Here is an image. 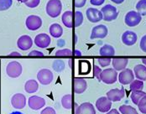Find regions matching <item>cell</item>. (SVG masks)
Returning <instances> with one entry per match:
<instances>
[{"instance_id": "cell-25", "label": "cell", "mask_w": 146, "mask_h": 114, "mask_svg": "<svg viewBox=\"0 0 146 114\" xmlns=\"http://www.w3.org/2000/svg\"><path fill=\"white\" fill-rule=\"evenodd\" d=\"M62 23L64 24V25L66 28H72L73 24H72V12L68 10L66 11L64 14H62Z\"/></svg>"}, {"instance_id": "cell-41", "label": "cell", "mask_w": 146, "mask_h": 114, "mask_svg": "<svg viewBox=\"0 0 146 114\" xmlns=\"http://www.w3.org/2000/svg\"><path fill=\"white\" fill-rule=\"evenodd\" d=\"M87 3V0H75V6L76 8H82Z\"/></svg>"}, {"instance_id": "cell-23", "label": "cell", "mask_w": 146, "mask_h": 114, "mask_svg": "<svg viewBox=\"0 0 146 114\" xmlns=\"http://www.w3.org/2000/svg\"><path fill=\"white\" fill-rule=\"evenodd\" d=\"M39 84L35 80H29L25 84V90L27 93H35L38 91Z\"/></svg>"}, {"instance_id": "cell-8", "label": "cell", "mask_w": 146, "mask_h": 114, "mask_svg": "<svg viewBox=\"0 0 146 114\" xmlns=\"http://www.w3.org/2000/svg\"><path fill=\"white\" fill-rule=\"evenodd\" d=\"M108 34V28L103 25H97L94 28L92 29V34H91V40H94V39H104L105 37H107Z\"/></svg>"}, {"instance_id": "cell-14", "label": "cell", "mask_w": 146, "mask_h": 114, "mask_svg": "<svg viewBox=\"0 0 146 114\" xmlns=\"http://www.w3.org/2000/svg\"><path fill=\"white\" fill-rule=\"evenodd\" d=\"M87 18L92 23H98L102 19V12L94 8H88L86 11Z\"/></svg>"}, {"instance_id": "cell-27", "label": "cell", "mask_w": 146, "mask_h": 114, "mask_svg": "<svg viewBox=\"0 0 146 114\" xmlns=\"http://www.w3.org/2000/svg\"><path fill=\"white\" fill-rule=\"evenodd\" d=\"M61 104L65 109L70 110L72 108V95L66 94L61 98Z\"/></svg>"}, {"instance_id": "cell-48", "label": "cell", "mask_w": 146, "mask_h": 114, "mask_svg": "<svg viewBox=\"0 0 146 114\" xmlns=\"http://www.w3.org/2000/svg\"><path fill=\"white\" fill-rule=\"evenodd\" d=\"M10 114H24V113H20V112H18V111H16V112H13V113H11Z\"/></svg>"}, {"instance_id": "cell-16", "label": "cell", "mask_w": 146, "mask_h": 114, "mask_svg": "<svg viewBox=\"0 0 146 114\" xmlns=\"http://www.w3.org/2000/svg\"><path fill=\"white\" fill-rule=\"evenodd\" d=\"M88 88L87 81L82 77H75L74 78V91L76 94L83 93Z\"/></svg>"}, {"instance_id": "cell-24", "label": "cell", "mask_w": 146, "mask_h": 114, "mask_svg": "<svg viewBox=\"0 0 146 114\" xmlns=\"http://www.w3.org/2000/svg\"><path fill=\"white\" fill-rule=\"evenodd\" d=\"M99 54L102 56H113L115 55V50L110 44H104L100 48Z\"/></svg>"}, {"instance_id": "cell-43", "label": "cell", "mask_w": 146, "mask_h": 114, "mask_svg": "<svg viewBox=\"0 0 146 114\" xmlns=\"http://www.w3.org/2000/svg\"><path fill=\"white\" fill-rule=\"evenodd\" d=\"M29 56H43L44 54L42 52H40V51H38V50H33V51L29 52Z\"/></svg>"}, {"instance_id": "cell-37", "label": "cell", "mask_w": 146, "mask_h": 114, "mask_svg": "<svg viewBox=\"0 0 146 114\" xmlns=\"http://www.w3.org/2000/svg\"><path fill=\"white\" fill-rule=\"evenodd\" d=\"M40 3V0H28L25 3V5L29 8H36Z\"/></svg>"}, {"instance_id": "cell-50", "label": "cell", "mask_w": 146, "mask_h": 114, "mask_svg": "<svg viewBox=\"0 0 146 114\" xmlns=\"http://www.w3.org/2000/svg\"><path fill=\"white\" fill-rule=\"evenodd\" d=\"M142 62H143V64H145V66H146V59H143L142 60Z\"/></svg>"}, {"instance_id": "cell-22", "label": "cell", "mask_w": 146, "mask_h": 114, "mask_svg": "<svg viewBox=\"0 0 146 114\" xmlns=\"http://www.w3.org/2000/svg\"><path fill=\"white\" fill-rule=\"evenodd\" d=\"M49 31H50V35L54 38H60L63 34V28L59 24H56V23L52 24L50 26Z\"/></svg>"}, {"instance_id": "cell-12", "label": "cell", "mask_w": 146, "mask_h": 114, "mask_svg": "<svg viewBox=\"0 0 146 114\" xmlns=\"http://www.w3.org/2000/svg\"><path fill=\"white\" fill-rule=\"evenodd\" d=\"M50 37L44 33L39 34L35 36V44L37 47H40L41 49H45L47 48L50 44Z\"/></svg>"}, {"instance_id": "cell-20", "label": "cell", "mask_w": 146, "mask_h": 114, "mask_svg": "<svg viewBox=\"0 0 146 114\" xmlns=\"http://www.w3.org/2000/svg\"><path fill=\"white\" fill-rule=\"evenodd\" d=\"M112 65L113 66V69L115 71H123L126 68L129 59L127 58H115L112 60Z\"/></svg>"}, {"instance_id": "cell-4", "label": "cell", "mask_w": 146, "mask_h": 114, "mask_svg": "<svg viewBox=\"0 0 146 114\" xmlns=\"http://www.w3.org/2000/svg\"><path fill=\"white\" fill-rule=\"evenodd\" d=\"M22 70L21 64L16 60H13L8 64L6 67V73L11 78H17L22 74Z\"/></svg>"}, {"instance_id": "cell-26", "label": "cell", "mask_w": 146, "mask_h": 114, "mask_svg": "<svg viewBox=\"0 0 146 114\" xmlns=\"http://www.w3.org/2000/svg\"><path fill=\"white\" fill-rule=\"evenodd\" d=\"M145 95L146 93L143 91H131L130 97H131L132 101L133 102V104L138 105V103L140 101V99L143 97H145Z\"/></svg>"}, {"instance_id": "cell-15", "label": "cell", "mask_w": 146, "mask_h": 114, "mask_svg": "<svg viewBox=\"0 0 146 114\" xmlns=\"http://www.w3.org/2000/svg\"><path fill=\"white\" fill-rule=\"evenodd\" d=\"M124 95H125V91H124L123 87H122L121 89H117V88L112 89L107 92V97L111 101H121L124 97Z\"/></svg>"}, {"instance_id": "cell-49", "label": "cell", "mask_w": 146, "mask_h": 114, "mask_svg": "<svg viewBox=\"0 0 146 114\" xmlns=\"http://www.w3.org/2000/svg\"><path fill=\"white\" fill-rule=\"evenodd\" d=\"M17 1H19V2H20V3H25L28 0H17Z\"/></svg>"}, {"instance_id": "cell-46", "label": "cell", "mask_w": 146, "mask_h": 114, "mask_svg": "<svg viewBox=\"0 0 146 114\" xmlns=\"http://www.w3.org/2000/svg\"><path fill=\"white\" fill-rule=\"evenodd\" d=\"M9 55H10V56H21V54H20V53H18V52H12V53H10Z\"/></svg>"}, {"instance_id": "cell-44", "label": "cell", "mask_w": 146, "mask_h": 114, "mask_svg": "<svg viewBox=\"0 0 146 114\" xmlns=\"http://www.w3.org/2000/svg\"><path fill=\"white\" fill-rule=\"evenodd\" d=\"M107 114H120V113L117 111V109H113V110H111V111L108 112V113Z\"/></svg>"}, {"instance_id": "cell-18", "label": "cell", "mask_w": 146, "mask_h": 114, "mask_svg": "<svg viewBox=\"0 0 146 114\" xmlns=\"http://www.w3.org/2000/svg\"><path fill=\"white\" fill-rule=\"evenodd\" d=\"M75 114H96V110L92 103L84 102L76 107Z\"/></svg>"}, {"instance_id": "cell-10", "label": "cell", "mask_w": 146, "mask_h": 114, "mask_svg": "<svg viewBox=\"0 0 146 114\" xmlns=\"http://www.w3.org/2000/svg\"><path fill=\"white\" fill-rule=\"evenodd\" d=\"M28 105L33 110H40L45 105V100L39 96H31L28 100Z\"/></svg>"}, {"instance_id": "cell-13", "label": "cell", "mask_w": 146, "mask_h": 114, "mask_svg": "<svg viewBox=\"0 0 146 114\" xmlns=\"http://www.w3.org/2000/svg\"><path fill=\"white\" fill-rule=\"evenodd\" d=\"M112 107V101L106 97H102L97 100L96 101V107L101 113L109 112Z\"/></svg>"}, {"instance_id": "cell-35", "label": "cell", "mask_w": 146, "mask_h": 114, "mask_svg": "<svg viewBox=\"0 0 146 114\" xmlns=\"http://www.w3.org/2000/svg\"><path fill=\"white\" fill-rule=\"evenodd\" d=\"M72 52L69 49L60 50H57L56 53V56H72Z\"/></svg>"}, {"instance_id": "cell-3", "label": "cell", "mask_w": 146, "mask_h": 114, "mask_svg": "<svg viewBox=\"0 0 146 114\" xmlns=\"http://www.w3.org/2000/svg\"><path fill=\"white\" fill-rule=\"evenodd\" d=\"M101 12L103 17L102 19L107 22H111L113 20H115L118 15L117 9L111 4H107L106 6L102 7Z\"/></svg>"}, {"instance_id": "cell-7", "label": "cell", "mask_w": 146, "mask_h": 114, "mask_svg": "<svg viewBox=\"0 0 146 114\" xmlns=\"http://www.w3.org/2000/svg\"><path fill=\"white\" fill-rule=\"evenodd\" d=\"M25 25L29 30L35 31L42 26V19L37 15H29L26 19Z\"/></svg>"}, {"instance_id": "cell-42", "label": "cell", "mask_w": 146, "mask_h": 114, "mask_svg": "<svg viewBox=\"0 0 146 114\" xmlns=\"http://www.w3.org/2000/svg\"><path fill=\"white\" fill-rule=\"evenodd\" d=\"M105 0H90L91 4L94 5V6H100L102 3H104Z\"/></svg>"}, {"instance_id": "cell-9", "label": "cell", "mask_w": 146, "mask_h": 114, "mask_svg": "<svg viewBox=\"0 0 146 114\" xmlns=\"http://www.w3.org/2000/svg\"><path fill=\"white\" fill-rule=\"evenodd\" d=\"M134 79L133 72L131 69H124L121 71L118 75V82L120 84L123 85H127L130 84Z\"/></svg>"}, {"instance_id": "cell-28", "label": "cell", "mask_w": 146, "mask_h": 114, "mask_svg": "<svg viewBox=\"0 0 146 114\" xmlns=\"http://www.w3.org/2000/svg\"><path fill=\"white\" fill-rule=\"evenodd\" d=\"M119 111L122 114H139L134 107L129 105H123L119 107Z\"/></svg>"}, {"instance_id": "cell-47", "label": "cell", "mask_w": 146, "mask_h": 114, "mask_svg": "<svg viewBox=\"0 0 146 114\" xmlns=\"http://www.w3.org/2000/svg\"><path fill=\"white\" fill-rule=\"evenodd\" d=\"M75 54H76V56H81V55H82V53L79 52L78 50H75Z\"/></svg>"}, {"instance_id": "cell-17", "label": "cell", "mask_w": 146, "mask_h": 114, "mask_svg": "<svg viewBox=\"0 0 146 114\" xmlns=\"http://www.w3.org/2000/svg\"><path fill=\"white\" fill-rule=\"evenodd\" d=\"M17 45L21 50H28L33 45V40L29 35H22L19 38Z\"/></svg>"}, {"instance_id": "cell-38", "label": "cell", "mask_w": 146, "mask_h": 114, "mask_svg": "<svg viewBox=\"0 0 146 114\" xmlns=\"http://www.w3.org/2000/svg\"><path fill=\"white\" fill-rule=\"evenodd\" d=\"M102 71V70H101V68L99 66H93V76L95 77H97L99 82L101 81L100 80V75H101Z\"/></svg>"}, {"instance_id": "cell-5", "label": "cell", "mask_w": 146, "mask_h": 114, "mask_svg": "<svg viewBox=\"0 0 146 114\" xmlns=\"http://www.w3.org/2000/svg\"><path fill=\"white\" fill-rule=\"evenodd\" d=\"M37 79L41 85H50L54 79L53 72L49 69H41L37 73Z\"/></svg>"}, {"instance_id": "cell-21", "label": "cell", "mask_w": 146, "mask_h": 114, "mask_svg": "<svg viewBox=\"0 0 146 114\" xmlns=\"http://www.w3.org/2000/svg\"><path fill=\"white\" fill-rule=\"evenodd\" d=\"M134 75L138 80L146 81V66L144 65H137L134 66Z\"/></svg>"}, {"instance_id": "cell-45", "label": "cell", "mask_w": 146, "mask_h": 114, "mask_svg": "<svg viewBox=\"0 0 146 114\" xmlns=\"http://www.w3.org/2000/svg\"><path fill=\"white\" fill-rule=\"evenodd\" d=\"M112 2H113L114 3H117V4H121L124 2V0H111Z\"/></svg>"}, {"instance_id": "cell-40", "label": "cell", "mask_w": 146, "mask_h": 114, "mask_svg": "<svg viewBox=\"0 0 146 114\" xmlns=\"http://www.w3.org/2000/svg\"><path fill=\"white\" fill-rule=\"evenodd\" d=\"M139 47L140 49L146 53V34L144 35L140 40V44H139Z\"/></svg>"}, {"instance_id": "cell-30", "label": "cell", "mask_w": 146, "mask_h": 114, "mask_svg": "<svg viewBox=\"0 0 146 114\" xmlns=\"http://www.w3.org/2000/svg\"><path fill=\"white\" fill-rule=\"evenodd\" d=\"M144 89V82L140 80H133L130 83V90L133 91H142Z\"/></svg>"}, {"instance_id": "cell-2", "label": "cell", "mask_w": 146, "mask_h": 114, "mask_svg": "<svg viewBox=\"0 0 146 114\" xmlns=\"http://www.w3.org/2000/svg\"><path fill=\"white\" fill-rule=\"evenodd\" d=\"M117 73L113 68H108L105 70H102V73L100 75V80L102 82L108 85H112L117 82Z\"/></svg>"}, {"instance_id": "cell-29", "label": "cell", "mask_w": 146, "mask_h": 114, "mask_svg": "<svg viewBox=\"0 0 146 114\" xmlns=\"http://www.w3.org/2000/svg\"><path fill=\"white\" fill-rule=\"evenodd\" d=\"M137 12L141 16L146 15V0H139L136 4Z\"/></svg>"}, {"instance_id": "cell-31", "label": "cell", "mask_w": 146, "mask_h": 114, "mask_svg": "<svg viewBox=\"0 0 146 114\" xmlns=\"http://www.w3.org/2000/svg\"><path fill=\"white\" fill-rule=\"evenodd\" d=\"M65 62L62 60H56L53 62L52 67L54 69V71H56V72H61L65 69Z\"/></svg>"}, {"instance_id": "cell-33", "label": "cell", "mask_w": 146, "mask_h": 114, "mask_svg": "<svg viewBox=\"0 0 146 114\" xmlns=\"http://www.w3.org/2000/svg\"><path fill=\"white\" fill-rule=\"evenodd\" d=\"M13 4V0H0V11L9 9Z\"/></svg>"}, {"instance_id": "cell-34", "label": "cell", "mask_w": 146, "mask_h": 114, "mask_svg": "<svg viewBox=\"0 0 146 114\" xmlns=\"http://www.w3.org/2000/svg\"><path fill=\"white\" fill-rule=\"evenodd\" d=\"M138 107H139V110L140 111V113L146 114V95L145 97H143L139 101Z\"/></svg>"}, {"instance_id": "cell-11", "label": "cell", "mask_w": 146, "mask_h": 114, "mask_svg": "<svg viewBox=\"0 0 146 114\" xmlns=\"http://www.w3.org/2000/svg\"><path fill=\"white\" fill-rule=\"evenodd\" d=\"M11 104L15 109H23L26 105V97L22 93H16L11 98Z\"/></svg>"}, {"instance_id": "cell-36", "label": "cell", "mask_w": 146, "mask_h": 114, "mask_svg": "<svg viewBox=\"0 0 146 114\" xmlns=\"http://www.w3.org/2000/svg\"><path fill=\"white\" fill-rule=\"evenodd\" d=\"M98 63L100 64V66L102 67H106V66H108L110 65L111 59L110 58H99L98 60Z\"/></svg>"}, {"instance_id": "cell-1", "label": "cell", "mask_w": 146, "mask_h": 114, "mask_svg": "<svg viewBox=\"0 0 146 114\" xmlns=\"http://www.w3.org/2000/svg\"><path fill=\"white\" fill-rule=\"evenodd\" d=\"M62 10V3L60 0H49L45 11L46 14H48L51 18H56L61 13Z\"/></svg>"}, {"instance_id": "cell-39", "label": "cell", "mask_w": 146, "mask_h": 114, "mask_svg": "<svg viewBox=\"0 0 146 114\" xmlns=\"http://www.w3.org/2000/svg\"><path fill=\"white\" fill-rule=\"evenodd\" d=\"M40 114H56V110L53 107H45V108H44L41 111Z\"/></svg>"}, {"instance_id": "cell-6", "label": "cell", "mask_w": 146, "mask_h": 114, "mask_svg": "<svg viewBox=\"0 0 146 114\" xmlns=\"http://www.w3.org/2000/svg\"><path fill=\"white\" fill-rule=\"evenodd\" d=\"M142 20L141 15L136 11H129L125 15L124 22L125 24L129 27H134L137 26Z\"/></svg>"}, {"instance_id": "cell-32", "label": "cell", "mask_w": 146, "mask_h": 114, "mask_svg": "<svg viewBox=\"0 0 146 114\" xmlns=\"http://www.w3.org/2000/svg\"><path fill=\"white\" fill-rule=\"evenodd\" d=\"M83 23V14L81 11L75 12V27H79Z\"/></svg>"}, {"instance_id": "cell-19", "label": "cell", "mask_w": 146, "mask_h": 114, "mask_svg": "<svg viewBox=\"0 0 146 114\" xmlns=\"http://www.w3.org/2000/svg\"><path fill=\"white\" fill-rule=\"evenodd\" d=\"M137 34L133 31H126L122 35V41L127 46H132L137 41Z\"/></svg>"}]
</instances>
